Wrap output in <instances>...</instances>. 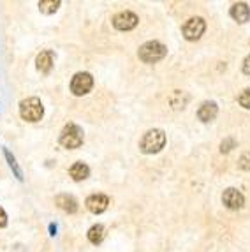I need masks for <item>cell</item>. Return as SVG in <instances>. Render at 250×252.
Here are the masks:
<instances>
[{"label": "cell", "mask_w": 250, "mask_h": 252, "mask_svg": "<svg viewBox=\"0 0 250 252\" xmlns=\"http://www.w3.org/2000/svg\"><path fill=\"white\" fill-rule=\"evenodd\" d=\"M94 87V78L90 72H76L71 80V92L74 95H87Z\"/></svg>", "instance_id": "5"}, {"label": "cell", "mask_w": 250, "mask_h": 252, "mask_svg": "<svg viewBox=\"0 0 250 252\" xmlns=\"http://www.w3.org/2000/svg\"><path fill=\"white\" fill-rule=\"evenodd\" d=\"M85 205H87V208L92 214H102V212L108 210L109 206V198L106 196V194H92V196H88L87 201H85Z\"/></svg>", "instance_id": "9"}, {"label": "cell", "mask_w": 250, "mask_h": 252, "mask_svg": "<svg viewBox=\"0 0 250 252\" xmlns=\"http://www.w3.org/2000/svg\"><path fill=\"white\" fill-rule=\"evenodd\" d=\"M164 145H166V132L162 129H150L146 130L139 141V150L143 154H158Z\"/></svg>", "instance_id": "1"}, {"label": "cell", "mask_w": 250, "mask_h": 252, "mask_svg": "<svg viewBox=\"0 0 250 252\" xmlns=\"http://www.w3.org/2000/svg\"><path fill=\"white\" fill-rule=\"evenodd\" d=\"M222 203L229 210H240L245 205V196L238 189H234V187H229V189H225L224 194H222Z\"/></svg>", "instance_id": "8"}, {"label": "cell", "mask_w": 250, "mask_h": 252, "mask_svg": "<svg viewBox=\"0 0 250 252\" xmlns=\"http://www.w3.org/2000/svg\"><path fill=\"white\" fill-rule=\"evenodd\" d=\"M69 175L72 177V180L81 182V180H85V178H88V175H90V168H88L85 162H74L71 166V169H69Z\"/></svg>", "instance_id": "14"}, {"label": "cell", "mask_w": 250, "mask_h": 252, "mask_svg": "<svg viewBox=\"0 0 250 252\" xmlns=\"http://www.w3.org/2000/svg\"><path fill=\"white\" fill-rule=\"evenodd\" d=\"M243 72L250 74V55H247V59L243 60Z\"/></svg>", "instance_id": "23"}, {"label": "cell", "mask_w": 250, "mask_h": 252, "mask_svg": "<svg viewBox=\"0 0 250 252\" xmlns=\"http://www.w3.org/2000/svg\"><path fill=\"white\" fill-rule=\"evenodd\" d=\"M5 224H7V214H5V210L0 206V227H4Z\"/></svg>", "instance_id": "22"}, {"label": "cell", "mask_w": 250, "mask_h": 252, "mask_svg": "<svg viewBox=\"0 0 250 252\" xmlns=\"http://www.w3.org/2000/svg\"><path fill=\"white\" fill-rule=\"evenodd\" d=\"M4 154H5V157H7V160H9V166L14 169V175L18 177V180H23V175H21V169L18 168V164H16V159H14V156H11V152L9 150H4Z\"/></svg>", "instance_id": "18"}, {"label": "cell", "mask_w": 250, "mask_h": 252, "mask_svg": "<svg viewBox=\"0 0 250 252\" xmlns=\"http://www.w3.org/2000/svg\"><path fill=\"white\" fill-rule=\"evenodd\" d=\"M55 63V53L51 50H44L37 55V59H35V67H37L39 72L42 74H48L51 71Z\"/></svg>", "instance_id": "11"}, {"label": "cell", "mask_w": 250, "mask_h": 252, "mask_svg": "<svg viewBox=\"0 0 250 252\" xmlns=\"http://www.w3.org/2000/svg\"><path fill=\"white\" fill-rule=\"evenodd\" d=\"M166 55H167V48L158 41L145 42L138 51L139 60H143L145 63H155L158 60H162Z\"/></svg>", "instance_id": "2"}, {"label": "cell", "mask_w": 250, "mask_h": 252, "mask_svg": "<svg viewBox=\"0 0 250 252\" xmlns=\"http://www.w3.org/2000/svg\"><path fill=\"white\" fill-rule=\"evenodd\" d=\"M60 7V0H41L39 2V11L44 14H53Z\"/></svg>", "instance_id": "17"}, {"label": "cell", "mask_w": 250, "mask_h": 252, "mask_svg": "<svg viewBox=\"0 0 250 252\" xmlns=\"http://www.w3.org/2000/svg\"><path fill=\"white\" fill-rule=\"evenodd\" d=\"M238 168L249 171L250 169V152H245V154L240 157V160H238Z\"/></svg>", "instance_id": "20"}, {"label": "cell", "mask_w": 250, "mask_h": 252, "mask_svg": "<svg viewBox=\"0 0 250 252\" xmlns=\"http://www.w3.org/2000/svg\"><path fill=\"white\" fill-rule=\"evenodd\" d=\"M229 14L234 21H238V23H245V21H249V18H250V7L245 4V2H238V4H233Z\"/></svg>", "instance_id": "12"}, {"label": "cell", "mask_w": 250, "mask_h": 252, "mask_svg": "<svg viewBox=\"0 0 250 252\" xmlns=\"http://www.w3.org/2000/svg\"><path fill=\"white\" fill-rule=\"evenodd\" d=\"M217 115H219V106H217V102H213V101H204L203 104L199 106V109H197V118L204 124L215 120Z\"/></svg>", "instance_id": "10"}, {"label": "cell", "mask_w": 250, "mask_h": 252, "mask_svg": "<svg viewBox=\"0 0 250 252\" xmlns=\"http://www.w3.org/2000/svg\"><path fill=\"white\" fill-rule=\"evenodd\" d=\"M234 145H236V141H234L233 138L224 139V141H222V145H220V152H222V154H227L231 148H234Z\"/></svg>", "instance_id": "21"}, {"label": "cell", "mask_w": 250, "mask_h": 252, "mask_svg": "<svg viewBox=\"0 0 250 252\" xmlns=\"http://www.w3.org/2000/svg\"><path fill=\"white\" fill-rule=\"evenodd\" d=\"M138 23H139V18L132 11H120L118 14L113 16V27L117 30H122V32L136 29Z\"/></svg>", "instance_id": "7"}, {"label": "cell", "mask_w": 250, "mask_h": 252, "mask_svg": "<svg viewBox=\"0 0 250 252\" xmlns=\"http://www.w3.org/2000/svg\"><path fill=\"white\" fill-rule=\"evenodd\" d=\"M238 102H240V106H242V108L250 109V87H247V89L240 94V97H238Z\"/></svg>", "instance_id": "19"}, {"label": "cell", "mask_w": 250, "mask_h": 252, "mask_svg": "<svg viewBox=\"0 0 250 252\" xmlns=\"http://www.w3.org/2000/svg\"><path fill=\"white\" fill-rule=\"evenodd\" d=\"M20 115L27 122H39L44 115V106L37 97H29L20 102Z\"/></svg>", "instance_id": "3"}, {"label": "cell", "mask_w": 250, "mask_h": 252, "mask_svg": "<svg viewBox=\"0 0 250 252\" xmlns=\"http://www.w3.org/2000/svg\"><path fill=\"white\" fill-rule=\"evenodd\" d=\"M184 94L185 92H182V90H175V92H173V95L169 97V104L173 106V109H184L185 108V104L188 102V95L184 97V99H180Z\"/></svg>", "instance_id": "16"}, {"label": "cell", "mask_w": 250, "mask_h": 252, "mask_svg": "<svg viewBox=\"0 0 250 252\" xmlns=\"http://www.w3.org/2000/svg\"><path fill=\"white\" fill-rule=\"evenodd\" d=\"M60 145L63 148H69V150H74L83 145V129L76 124H67L65 127L60 132Z\"/></svg>", "instance_id": "4"}, {"label": "cell", "mask_w": 250, "mask_h": 252, "mask_svg": "<svg viewBox=\"0 0 250 252\" xmlns=\"http://www.w3.org/2000/svg\"><path fill=\"white\" fill-rule=\"evenodd\" d=\"M87 236H88V240L92 242L94 245H99L102 240H104V236H106V229H104V226L102 224H94L90 229H88V233H87Z\"/></svg>", "instance_id": "15"}, {"label": "cell", "mask_w": 250, "mask_h": 252, "mask_svg": "<svg viewBox=\"0 0 250 252\" xmlns=\"http://www.w3.org/2000/svg\"><path fill=\"white\" fill-rule=\"evenodd\" d=\"M55 203L59 205V208L67 212V214H76V212H78V201H76L72 196H69V194H60V196H57Z\"/></svg>", "instance_id": "13"}, {"label": "cell", "mask_w": 250, "mask_h": 252, "mask_svg": "<svg viewBox=\"0 0 250 252\" xmlns=\"http://www.w3.org/2000/svg\"><path fill=\"white\" fill-rule=\"evenodd\" d=\"M204 30H206V23H204L203 18L196 16V18H190L184 23L182 27V34L187 41H197L201 35L204 34Z\"/></svg>", "instance_id": "6"}]
</instances>
